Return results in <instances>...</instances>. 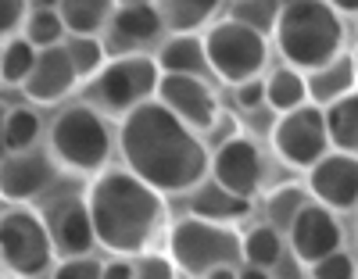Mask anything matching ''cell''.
<instances>
[{"instance_id":"33","label":"cell","mask_w":358,"mask_h":279,"mask_svg":"<svg viewBox=\"0 0 358 279\" xmlns=\"http://www.w3.org/2000/svg\"><path fill=\"white\" fill-rule=\"evenodd\" d=\"M104 262H97L94 255H76V258H62L50 269V279H101Z\"/></svg>"},{"instance_id":"16","label":"cell","mask_w":358,"mask_h":279,"mask_svg":"<svg viewBox=\"0 0 358 279\" xmlns=\"http://www.w3.org/2000/svg\"><path fill=\"white\" fill-rule=\"evenodd\" d=\"M50 236L62 258H76V255H90L97 247V229L90 219L86 201H65L50 211Z\"/></svg>"},{"instance_id":"26","label":"cell","mask_w":358,"mask_h":279,"mask_svg":"<svg viewBox=\"0 0 358 279\" xmlns=\"http://www.w3.org/2000/svg\"><path fill=\"white\" fill-rule=\"evenodd\" d=\"M283 258V233L273 229V226H255L244 233V265H255V269H268L273 272Z\"/></svg>"},{"instance_id":"46","label":"cell","mask_w":358,"mask_h":279,"mask_svg":"<svg viewBox=\"0 0 358 279\" xmlns=\"http://www.w3.org/2000/svg\"><path fill=\"white\" fill-rule=\"evenodd\" d=\"M4 204H8V201H4V197H0V215H4V211H8V208H4Z\"/></svg>"},{"instance_id":"30","label":"cell","mask_w":358,"mask_h":279,"mask_svg":"<svg viewBox=\"0 0 358 279\" xmlns=\"http://www.w3.org/2000/svg\"><path fill=\"white\" fill-rule=\"evenodd\" d=\"M40 129H43V122H40V115L33 108H11L8 111V133H4L8 154L33 150L36 140H40Z\"/></svg>"},{"instance_id":"3","label":"cell","mask_w":358,"mask_h":279,"mask_svg":"<svg viewBox=\"0 0 358 279\" xmlns=\"http://www.w3.org/2000/svg\"><path fill=\"white\" fill-rule=\"evenodd\" d=\"M344 15H337L326 0H283L276 22V47L287 65L312 72L326 61L344 54Z\"/></svg>"},{"instance_id":"28","label":"cell","mask_w":358,"mask_h":279,"mask_svg":"<svg viewBox=\"0 0 358 279\" xmlns=\"http://www.w3.org/2000/svg\"><path fill=\"white\" fill-rule=\"evenodd\" d=\"M40 50L29 43L25 36H15L8 40L4 47H0V83H11V86H22L29 79V72H33Z\"/></svg>"},{"instance_id":"13","label":"cell","mask_w":358,"mask_h":279,"mask_svg":"<svg viewBox=\"0 0 358 279\" xmlns=\"http://www.w3.org/2000/svg\"><path fill=\"white\" fill-rule=\"evenodd\" d=\"M308 194L337 215L358 211V154L330 150L319 165L308 169Z\"/></svg>"},{"instance_id":"37","label":"cell","mask_w":358,"mask_h":279,"mask_svg":"<svg viewBox=\"0 0 358 279\" xmlns=\"http://www.w3.org/2000/svg\"><path fill=\"white\" fill-rule=\"evenodd\" d=\"M101 279H133V258L115 255L111 262H104V272H101Z\"/></svg>"},{"instance_id":"10","label":"cell","mask_w":358,"mask_h":279,"mask_svg":"<svg viewBox=\"0 0 358 279\" xmlns=\"http://www.w3.org/2000/svg\"><path fill=\"white\" fill-rule=\"evenodd\" d=\"M208 179H215L222 190L255 201V194L262 190L265 183V158H262V147L251 136H233L226 143H219L212 150V165H208Z\"/></svg>"},{"instance_id":"40","label":"cell","mask_w":358,"mask_h":279,"mask_svg":"<svg viewBox=\"0 0 358 279\" xmlns=\"http://www.w3.org/2000/svg\"><path fill=\"white\" fill-rule=\"evenodd\" d=\"M204 279H241V265H226V269H215V272H208Z\"/></svg>"},{"instance_id":"43","label":"cell","mask_w":358,"mask_h":279,"mask_svg":"<svg viewBox=\"0 0 358 279\" xmlns=\"http://www.w3.org/2000/svg\"><path fill=\"white\" fill-rule=\"evenodd\" d=\"M118 8H143V4H155V0H115Z\"/></svg>"},{"instance_id":"25","label":"cell","mask_w":358,"mask_h":279,"mask_svg":"<svg viewBox=\"0 0 358 279\" xmlns=\"http://www.w3.org/2000/svg\"><path fill=\"white\" fill-rule=\"evenodd\" d=\"M326 126H330L334 150L358 154V90L326 108Z\"/></svg>"},{"instance_id":"45","label":"cell","mask_w":358,"mask_h":279,"mask_svg":"<svg viewBox=\"0 0 358 279\" xmlns=\"http://www.w3.org/2000/svg\"><path fill=\"white\" fill-rule=\"evenodd\" d=\"M351 57H355V72H358V47H355V50H351Z\"/></svg>"},{"instance_id":"1","label":"cell","mask_w":358,"mask_h":279,"mask_svg":"<svg viewBox=\"0 0 358 279\" xmlns=\"http://www.w3.org/2000/svg\"><path fill=\"white\" fill-rule=\"evenodd\" d=\"M118 150L126 169L158 194H190L208 179V165H212L201 133H194L158 101L122 118Z\"/></svg>"},{"instance_id":"42","label":"cell","mask_w":358,"mask_h":279,"mask_svg":"<svg viewBox=\"0 0 358 279\" xmlns=\"http://www.w3.org/2000/svg\"><path fill=\"white\" fill-rule=\"evenodd\" d=\"M241 279H273L268 269H255V265H241Z\"/></svg>"},{"instance_id":"17","label":"cell","mask_w":358,"mask_h":279,"mask_svg":"<svg viewBox=\"0 0 358 279\" xmlns=\"http://www.w3.org/2000/svg\"><path fill=\"white\" fill-rule=\"evenodd\" d=\"M162 15L155 4H143V8H118L111 25H108V50L118 54H136L140 47L155 43L162 36Z\"/></svg>"},{"instance_id":"4","label":"cell","mask_w":358,"mask_h":279,"mask_svg":"<svg viewBox=\"0 0 358 279\" xmlns=\"http://www.w3.org/2000/svg\"><path fill=\"white\" fill-rule=\"evenodd\" d=\"M169 255H172L179 272L204 279L215 269L244 262V236L236 233V226L183 215V219H176L169 226Z\"/></svg>"},{"instance_id":"14","label":"cell","mask_w":358,"mask_h":279,"mask_svg":"<svg viewBox=\"0 0 358 279\" xmlns=\"http://www.w3.org/2000/svg\"><path fill=\"white\" fill-rule=\"evenodd\" d=\"M57 158L40 150L25 154H4L0 158V197L8 204H29L36 201L43 190H50V183L57 179Z\"/></svg>"},{"instance_id":"24","label":"cell","mask_w":358,"mask_h":279,"mask_svg":"<svg viewBox=\"0 0 358 279\" xmlns=\"http://www.w3.org/2000/svg\"><path fill=\"white\" fill-rule=\"evenodd\" d=\"M308 204H312L308 186H301V183H283V186H276V190H268V197H265V219H268V226H273V229H280V233L287 236V229L294 226V219H297V215H301Z\"/></svg>"},{"instance_id":"35","label":"cell","mask_w":358,"mask_h":279,"mask_svg":"<svg viewBox=\"0 0 358 279\" xmlns=\"http://www.w3.org/2000/svg\"><path fill=\"white\" fill-rule=\"evenodd\" d=\"M29 18V0H0V40H15Z\"/></svg>"},{"instance_id":"34","label":"cell","mask_w":358,"mask_h":279,"mask_svg":"<svg viewBox=\"0 0 358 279\" xmlns=\"http://www.w3.org/2000/svg\"><path fill=\"white\" fill-rule=\"evenodd\" d=\"M308 272H312V279H358V262L348 251H334L330 258L315 262Z\"/></svg>"},{"instance_id":"48","label":"cell","mask_w":358,"mask_h":279,"mask_svg":"<svg viewBox=\"0 0 358 279\" xmlns=\"http://www.w3.org/2000/svg\"><path fill=\"white\" fill-rule=\"evenodd\" d=\"M355 215H358V211H355ZM355 226H358V219H355Z\"/></svg>"},{"instance_id":"32","label":"cell","mask_w":358,"mask_h":279,"mask_svg":"<svg viewBox=\"0 0 358 279\" xmlns=\"http://www.w3.org/2000/svg\"><path fill=\"white\" fill-rule=\"evenodd\" d=\"M176 262L172 255H158V251H143L133 258V279H176Z\"/></svg>"},{"instance_id":"38","label":"cell","mask_w":358,"mask_h":279,"mask_svg":"<svg viewBox=\"0 0 358 279\" xmlns=\"http://www.w3.org/2000/svg\"><path fill=\"white\" fill-rule=\"evenodd\" d=\"M208 133H215L219 143H226V140H233V136H241V129H236V118L226 115V111H219V118L212 122V129H208ZM219 143H215V147H219Z\"/></svg>"},{"instance_id":"39","label":"cell","mask_w":358,"mask_h":279,"mask_svg":"<svg viewBox=\"0 0 358 279\" xmlns=\"http://www.w3.org/2000/svg\"><path fill=\"white\" fill-rule=\"evenodd\" d=\"M337 15H358V0H326Z\"/></svg>"},{"instance_id":"23","label":"cell","mask_w":358,"mask_h":279,"mask_svg":"<svg viewBox=\"0 0 358 279\" xmlns=\"http://www.w3.org/2000/svg\"><path fill=\"white\" fill-rule=\"evenodd\" d=\"M155 8L169 33H197L201 25L215 18L222 0H155Z\"/></svg>"},{"instance_id":"9","label":"cell","mask_w":358,"mask_h":279,"mask_svg":"<svg viewBox=\"0 0 358 279\" xmlns=\"http://www.w3.org/2000/svg\"><path fill=\"white\" fill-rule=\"evenodd\" d=\"M268 140H273V150L294 169H312L319 165L326 154L334 150L330 143V126H326V108L319 104H305L294 108L287 115H276L273 129H268Z\"/></svg>"},{"instance_id":"20","label":"cell","mask_w":358,"mask_h":279,"mask_svg":"<svg viewBox=\"0 0 358 279\" xmlns=\"http://www.w3.org/2000/svg\"><path fill=\"white\" fill-rule=\"evenodd\" d=\"M162 76H204L208 72V54L204 36L197 33H172V40L158 54Z\"/></svg>"},{"instance_id":"12","label":"cell","mask_w":358,"mask_h":279,"mask_svg":"<svg viewBox=\"0 0 358 279\" xmlns=\"http://www.w3.org/2000/svg\"><path fill=\"white\" fill-rule=\"evenodd\" d=\"M158 104H165L179 122H187L194 133H208L219 118V97L201 76H162Z\"/></svg>"},{"instance_id":"7","label":"cell","mask_w":358,"mask_h":279,"mask_svg":"<svg viewBox=\"0 0 358 279\" xmlns=\"http://www.w3.org/2000/svg\"><path fill=\"white\" fill-rule=\"evenodd\" d=\"M204 54H208V69L222 83L241 86L262 76L268 61V36H262L258 29L236 18H222L204 33Z\"/></svg>"},{"instance_id":"11","label":"cell","mask_w":358,"mask_h":279,"mask_svg":"<svg viewBox=\"0 0 358 279\" xmlns=\"http://www.w3.org/2000/svg\"><path fill=\"white\" fill-rule=\"evenodd\" d=\"M287 243H290L294 258L312 269L315 262L330 258L334 251H344V226L337 219V211H330L326 204L312 201L294 219V226L287 229Z\"/></svg>"},{"instance_id":"29","label":"cell","mask_w":358,"mask_h":279,"mask_svg":"<svg viewBox=\"0 0 358 279\" xmlns=\"http://www.w3.org/2000/svg\"><path fill=\"white\" fill-rule=\"evenodd\" d=\"M65 47H69V57H72L79 79L94 83L104 72V65H108V43L101 36H72Z\"/></svg>"},{"instance_id":"5","label":"cell","mask_w":358,"mask_h":279,"mask_svg":"<svg viewBox=\"0 0 358 279\" xmlns=\"http://www.w3.org/2000/svg\"><path fill=\"white\" fill-rule=\"evenodd\" d=\"M50 154L76 172H104L111 154V133L97 108L72 104L50 126Z\"/></svg>"},{"instance_id":"44","label":"cell","mask_w":358,"mask_h":279,"mask_svg":"<svg viewBox=\"0 0 358 279\" xmlns=\"http://www.w3.org/2000/svg\"><path fill=\"white\" fill-rule=\"evenodd\" d=\"M36 8H62V0H40Z\"/></svg>"},{"instance_id":"41","label":"cell","mask_w":358,"mask_h":279,"mask_svg":"<svg viewBox=\"0 0 358 279\" xmlns=\"http://www.w3.org/2000/svg\"><path fill=\"white\" fill-rule=\"evenodd\" d=\"M8 104H0V158H4V154H8V143H4V133H8Z\"/></svg>"},{"instance_id":"49","label":"cell","mask_w":358,"mask_h":279,"mask_svg":"<svg viewBox=\"0 0 358 279\" xmlns=\"http://www.w3.org/2000/svg\"><path fill=\"white\" fill-rule=\"evenodd\" d=\"M233 4H241V0H233Z\"/></svg>"},{"instance_id":"19","label":"cell","mask_w":358,"mask_h":279,"mask_svg":"<svg viewBox=\"0 0 358 279\" xmlns=\"http://www.w3.org/2000/svg\"><path fill=\"white\" fill-rule=\"evenodd\" d=\"M187 215H197V219H208V222H222V226H233L251 215V201L236 197L215 179H204L201 186H194L190 197H187Z\"/></svg>"},{"instance_id":"18","label":"cell","mask_w":358,"mask_h":279,"mask_svg":"<svg viewBox=\"0 0 358 279\" xmlns=\"http://www.w3.org/2000/svg\"><path fill=\"white\" fill-rule=\"evenodd\" d=\"M305 76H308V101L319 104V108H330L341 97H348V93L358 90V72H355L351 50L337 54L334 61H326V65H319Z\"/></svg>"},{"instance_id":"31","label":"cell","mask_w":358,"mask_h":279,"mask_svg":"<svg viewBox=\"0 0 358 279\" xmlns=\"http://www.w3.org/2000/svg\"><path fill=\"white\" fill-rule=\"evenodd\" d=\"M280 11H283L280 0H241V4H233V15L229 18L258 29L262 36H273L276 33V22H280Z\"/></svg>"},{"instance_id":"8","label":"cell","mask_w":358,"mask_h":279,"mask_svg":"<svg viewBox=\"0 0 358 279\" xmlns=\"http://www.w3.org/2000/svg\"><path fill=\"white\" fill-rule=\"evenodd\" d=\"M57 255L50 226L25 204H15L0 215V265L18 279L47 276Z\"/></svg>"},{"instance_id":"6","label":"cell","mask_w":358,"mask_h":279,"mask_svg":"<svg viewBox=\"0 0 358 279\" xmlns=\"http://www.w3.org/2000/svg\"><path fill=\"white\" fill-rule=\"evenodd\" d=\"M158 86H162V65L151 54H115L108 57L104 72L94 79V101L115 115H129L143 104L158 101Z\"/></svg>"},{"instance_id":"15","label":"cell","mask_w":358,"mask_h":279,"mask_svg":"<svg viewBox=\"0 0 358 279\" xmlns=\"http://www.w3.org/2000/svg\"><path fill=\"white\" fill-rule=\"evenodd\" d=\"M76 83H83V79H79V72H76V65H72V57H69V47L62 43V47L40 50L36 65H33V72H29V79L22 83V90H25L29 101H36V104H54V101L69 97V93L76 90Z\"/></svg>"},{"instance_id":"27","label":"cell","mask_w":358,"mask_h":279,"mask_svg":"<svg viewBox=\"0 0 358 279\" xmlns=\"http://www.w3.org/2000/svg\"><path fill=\"white\" fill-rule=\"evenodd\" d=\"M65 22H62V11L57 8H33L22 25V36L33 43L36 50H47V47H62L65 43Z\"/></svg>"},{"instance_id":"2","label":"cell","mask_w":358,"mask_h":279,"mask_svg":"<svg viewBox=\"0 0 358 279\" xmlns=\"http://www.w3.org/2000/svg\"><path fill=\"white\" fill-rule=\"evenodd\" d=\"M97 243L111 255H143L165 226V194L136 179L129 169H104L86 190Z\"/></svg>"},{"instance_id":"22","label":"cell","mask_w":358,"mask_h":279,"mask_svg":"<svg viewBox=\"0 0 358 279\" xmlns=\"http://www.w3.org/2000/svg\"><path fill=\"white\" fill-rule=\"evenodd\" d=\"M62 22L69 36H101L111 25L118 4L115 0H62Z\"/></svg>"},{"instance_id":"47","label":"cell","mask_w":358,"mask_h":279,"mask_svg":"<svg viewBox=\"0 0 358 279\" xmlns=\"http://www.w3.org/2000/svg\"><path fill=\"white\" fill-rule=\"evenodd\" d=\"M33 279H50V272H47V276H33Z\"/></svg>"},{"instance_id":"36","label":"cell","mask_w":358,"mask_h":279,"mask_svg":"<svg viewBox=\"0 0 358 279\" xmlns=\"http://www.w3.org/2000/svg\"><path fill=\"white\" fill-rule=\"evenodd\" d=\"M236 90V108L241 111H265V79H248L241 86H233Z\"/></svg>"},{"instance_id":"21","label":"cell","mask_w":358,"mask_h":279,"mask_svg":"<svg viewBox=\"0 0 358 279\" xmlns=\"http://www.w3.org/2000/svg\"><path fill=\"white\" fill-rule=\"evenodd\" d=\"M308 104V76L294 65H280L265 76V108L287 115L294 108H305Z\"/></svg>"}]
</instances>
